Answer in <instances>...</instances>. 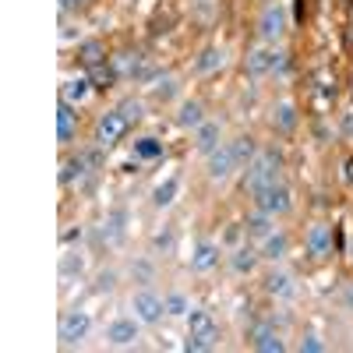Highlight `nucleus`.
Instances as JSON below:
<instances>
[{
	"mask_svg": "<svg viewBox=\"0 0 353 353\" xmlns=\"http://www.w3.org/2000/svg\"><path fill=\"white\" fill-rule=\"evenodd\" d=\"M88 92H92V78H68L64 88H61V99H68V103H85Z\"/></svg>",
	"mask_w": 353,
	"mask_h": 353,
	"instance_id": "a211bd4d",
	"label": "nucleus"
},
{
	"mask_svg": "<svg viewBox=\"0 0 353 353\" xmlns=\"http://www.w3.org/2000/svg\"><path fill=\"white\" fill-rule=\"evenodd\" d=\"M223 61H226V53L212 46V50H205V53L198 57V64H194V68H198V74H212V71L223 68Z\"/></svg>",
	"mask_w": 353,
	"mask_h": 353,
	"instance_id": "b1692460",
	"label": "nucleus"
},
{
	"mask_svg": "<svg viewBox=\"0 0 353 353\" xmlns=\"http://www.w3.org/2000/svg\"><path fill=\"white\" fill-rule=\"evenodd\" d=\"M304 248H307V254H311V258H325V254L332 251V226H325V223H314V226L307 230V241H304Z\"/></svg>",
	"mask_w": 353,
	"mask_h": 353,
	"instance_id": "9d476101",
	"label": "nucleus"
},
{
	"mask_svg": "<svg viewBox=\"0 0 353 353\" xmlns=\"http://www.w3.org/2000/svg\"><path fill=\"white\" fill-rule=\"evenodd\" d=\"M188 311H191V304L184 293H170L166 297V314H188Z\"/></svg>",
	"mask_w": 353,
	"mask_h": 353,
	"instance_id": "7c9ffc66",
	"label": "nucleus"
},
{
	"mask_svg": "<svg viewBox=\"0 0 353 353\" xmlns=\"http://www.w3.org/2000/svg\"><path fill=\"white\" fill-rule=\"evenodd\" d=\"M88 314L85 311H64L61 314V329H57V336H61V343L64 346H74V343H81L85 336H88Z\"/></svg>",
	"mask_w": 353,
	"mask_h": 353,
	"instance_id": "0eeeda50",
	"label": "nucleus"
},
{
	"mask_svg": "<svg viewBox=\"0 0 353 353\" xmlns=\"http://www.w3.org/2000/svg\"><path fill=\"white\" fill-rule=\"evenodd\" d=\"M81 4H88V0H61V11L68 14V11H74V8H81Z\"/></svg>",
	"mask_w": 353,
	"mask_h": 353,
	"instance_id": "c9c22d12",
	"label": "nucleus"
},
{
	"mask_svg": "<svg viewBox=\"0 0 353 353\" xmlns=\"http://www.w3.org/2000/svg\"><path fill=\"white\" fill-rule=\"evenodd\" d=\"M81 64L92 71V68H99V64H106V53H103V46L99 43H85L81 46Z\"/></svg>",
	"mask_w": 353,
	"mask_h": 353,
	"instance_id": "a878e982",
	"label": "nucleus"
},
{
	"mask_svg": "<svg viewBox=\"0 0 353 353\" xmlns=\"http://www.w3.org/2000/svg\"><path fill=\"white\" fill-rule=\"evenodd\" d=\"M81 170H85V159H68V163H64V173H61V181L71 184L74 173H81Z\"/></svg>",
	"mask_w": 353,
	"mask_h": 353,
	"instance_id": "473e14b6",
	"label": "nucleus"
},
{
	"mask_svg": "<svg viewBox=\"0 0 353 353\" xmlns=\"http://www.w3.org/2000/svg\"><path fill=\"white\" fill-rule=\"evenodd\" d=\"M216 265H219V248L212 241H201L194 248V254H191V269L194 272H212Z\"/></svg>",
	"mask_w": 353,
	"mask_h": 353,
	"instance_id": "4468645a",
	"label": "nucleus"
},
{
	"mask_svg": "<svg viewBox=\"0 0 353 353\" xmlns=\"http://www.w3.org/2000/svg\"><path fill=\"white\" fill-rule=\"evenodd\" d=\"M176 124L181 128H201L205 124V110H201V103H184L181 106V113H176Z\"/></svg>",
	"mask_w": 353,
	"mask_h": 353,
	"instance_id": "412c9836",
	"label": "nucleus"
},
{
	"mask_svg": "<svg viewBox=\"0 0 353 353\" xmlns=\"http://www.w3.org/2000/svg\"><path fill=\"white\" fill-rule=\"evenodd\" d=\"M131 307H134V318L141 321V325H156V321H163V314H166V297H156L152 290H138L131 297Z\"/></svg>",
	"mask_w": 353,
	"mask_h": 353,
	"instance_id": "39448f33",
	"label": "nucleus"
},
{
	"mask_svg": "<svg viewBox=\"0 0 353 353\" xmlns=\"http://www.w3.org/2000/svg\"><path fill=\"white\" fill-rule=\"evenodd\" d=\"M74 134H78V113H74V103L61 99V106H57V141L68 145Z\"/></svg>",
	"mask_w": 353,
	"mask_h": 353,
	"instance_id": "9b49d317",
	"label": "nucleus"
},
{
	"mask_svg": "<svg viewBox=\"0 0 353 353\" xmlns=\"http://www.w3.org/2000/svg\"><path fill=\"white\" fill-rule=\"evenodd\" d=\"M230 149H233V159H237V166H241V170H244V166H248V163L258 156V152H254V141H251L248 134L233 138V141H230Z\"/></svg>",
	"mask_w": 353,
	"mask_h": 353,
	"instance_id": "4be33fe9",
	"label": "nucleus"
},
{
	"mask_svg": "<svg viewBox=\"0 0 353 353\" xmlns=\"http://www.w3.org/2000/svg\"><path fill=\"white\" fill-rule=\"evenodd\" d=\"M209 181H226V176L233 173V170H241L237 166V159H233V149L230 145H219L216 152H209Z\"/></svg>",
	"mask_w": 353,
	"mask_h": 353,
	"instance_id": "1a4fd4ad",
	"label": "nucleus"
},
{
	"mask_svg": "<svg viewBox=\"0 0 353 353\" xmlns=\"http://www.w3.org/2000/svg\"><path fill=\"white\" fill-rule=\"evenodd\" d=\"M81 269H85V261H81L78 254H64V258H61V276H64V279L81 276Z\"/></svg>",
	"mask_w": 353,
	"mask_h": 353,
	"instance_id": "c756f323",
	"label": "nucleus"
},
{
	"mask_svg": "<svg viewBox=\"0 0 353 353\" xmlns=\"http://www.w3.org/2000/svg\"><path fill=\"white\" fill-rule=\"evenodd\" d=\"M279 181V156L276 152H258L251 163H248V191H261Z\"/></svg>",
	"mask_w": 353,
	"mask_h": 353,
	"instance_id": "f03ea898",
	"label": "nucleus"
},
{
	"mask_svg": "<svg viewBox=\"0 0 353 353\" xmlns=\"http://www.w3.org/2000/svg\"><path fill=\"white\" fill-rule=\"evenodd\" d=\"M339 131H343L346 138H353V110H346V113L339 117Z\"/></svg>",
	"mask_w": 353,
	"mask_h": 353,
	"instance_id": "f704fd0d",
	"label": "nucleus"
},
{
	"mask_svg": "<svg viewBox=\"0 0 353 353\" xmlns=\"http://www.w3.org/2000/svg\"><path fill=\"white\" fill-rule=\"evenodd\" d=\"M301 350H304V353H321V350H325V343H321L318 336H304V339H301Z\"/></svg>",
	"mask_w": 353,
	"mask_h": 353,
	"instance_id": "72a5a7b5",
	"label": "nucleus"
},
{
	"mask_svg": "<svg viewBox=\"0 0 353 353\" xmlns=\"http://www.w3.org/2000/svg\"><path fill=\"white\" fill-rule=\"evenodd\" d=\"M265 290L276 293V297H293V293H297V286H293V276L283 272V269H272L269 276H265Z\"/></svg>",
	"mask_w": 353,
	"mask_h": 353,
	"instance_id": "f3484780",
	"label": "nucleus"
},
{
	"mask_svg": "<svg viewBox=\"0 0 353 353\" xmlns=\"http://www.w3.org/2000/svg\"><path fill=\"white\" fill-rule=\"evenodd\" d=\"M346 170H350V173H346V181H353V163H350V166H346Z\"/></svg>",
	"mask_w": 353,
	"mask_h": 353,
	"instance_id": "4c0bfd02",
	"label": "nucleus"
},
{
	"mask_svg": "<svg viewBox=\"0 0 353 353\" xmlns=\"http://www.w3.org/2000/svg\"><path fill=\"white\" fill-rule=\"evenodd\" d=\"M88 78H92L96 81V88H110L117 78H121V74H117V68H106V64H99V68H92V71H88Z\"/></svg>",
	"mask_w": 353,
	"mask_h": 353,
	"instance_id": "bb28decb",
	"label": "nucleus"
},
{
	"mask_svg": "<svg viewBox=\"0 0 353 353\" xmlns=\"http://www.w3.org/2000/svg\"><path fill=\"white\" fill-rule=\"evenodd\" d=\"M134 156H141V159H156V156H163V145H159L156 138H141V141H134Z\"/></svg>",
	"mask_w": 353,
	"mask_h": 353,
	"instance_id": "cd10ccee",
	"label": "nucleus"
},
{
	"mask_svg": "<svg viewBox=\"0 0 353 353\" xmlns=\"http://www.w3.org/2000/svg\"><path fill=\"white\" fill-rule=\"evenodd\" d=\"M290 251V237H286V233H269V237H265L261 241V258H269V261H279L283 254Z\"/></svg>",
	"mask_w": 353,
	"mask_h": 353,
	"instance_id": "aec40b11",
	"label": "nucleus"
},
{
	"mask_svg": "<svg viewBox=\"0 0 353 353\" xmlns=\"http://www.w3.org/2000/svg\"><path fill=\"white\" fill-rule=\"evenodd\" d=\"M283 28H286V14H283V8H279V4H269V8L261 11L258 36H261L265 43H276V39L283 36Z\"/></svg>",
	"mask_w": 353,
	"mask_h": 353,
	"instance_id": "6e6552de",
	"label": "nucleus"
},
{
	"mask_svg": "<svg viewBox=\"0 0 353 353\" xmlns=\"http://www.w3.org/2000/svg\"><path fill=\"white\" fill-rule=\"evenodd\" d=\"M176 191H181V181H176V176H170V181H163V184L152 191V205H156V209H166V205H173Z\"/></svg>",
	"mask_w": 353,
	"mask_h": 353,
	"instance_id": "5701e85b",
	"label": "nucleus"
},
{
	"mask_svg": "<svg viewBox=\"0 0 353 353\" xmlns=\"http://www.w3.org/2000/svg\"><path fill=\"white\" fill-rule=\"evenodd\" d=\"M346 307H353V286L346 290Z\"/></svg>",
	"mask_w": 353,
	"mask_h": 353,
	"instance_id": "e433bc0d",
	"label": "nucleus"
},
{
	"mask_svg": "<svg viewBox=\"0 0 353 353\" xmlns=\"http://www.w3.org/2000/svg\"><path fill=\"white\" fill-rule=\"evenodd\" d=\"M254 209L269 212V216H283V212L293 209V191H290L283 181H276V184H269V188L254 191Z\"/></svg>",
	"mask_w": 353,
	"mask_h": 353,
	"instance_id": "7ed1b4c3",
	"label": "nucleus"
},
{
	"mask_svg": "<svg viewBox=\"0 0 353 353\" xmlns=\"http://www.w3.org/2000/svg\"><path fill=\"white\" fill-rule=\"evenodd\" d=\"M244 230H248V237H258V241H265V237H269V233L276 230V216H269V212H254L248 223H244Z\"/></svg>",
	"mask_w": 353,
	"mask_h": 353,
	"instance_id": "6ab92c4d",
	"label": "nucleus"
},
{
	"mask_svg": "<svg viewBox=\"0 0 353 353\" xmlns=\"http://www.w3.org/2000/svg\"><path fill=\"white\" fill-rule=\"evenodd\" d=\"M272 124H276L279 131H293V128H297V110H293V103H279V106H276Z\"/></svg>",
	"mask_w": 353,
	"mask_h": 353,
	"instance_id": "393cba45",
	"label": "nucleus"
},
{
	"mask_svg": "<svg viewBox=\"0 0 353 353\" xmlns=\"http://www.w3.org/2000/svg\"><path fill=\"white\" fill-rule=\"evenodd\" d=\"M152 248H156V251H166V254H170V251H173V230H159L156 237H152Z\"/></svg>",
	"mask_w": 353,
	"mask_h": 353,
	"instance_id": "2f4dec72",
	"label": "nucleus"
},
{
	"mask_svg": "<svg viewBox=\"0 0 353 353\" xmlns=\"http://www.w3.org/2000/svg\"><path fill=\"white\" fill-rule=\"evenodd\" d=\"M286 68V53L283 50H251L248 53V74L261 78V74H276Z\"/></svg>",
	"mask_w": 353,
	"mask_h": 353,
	"instance_id": "423d86ee",
	"label": "nucleus"
},
{
	"mask_svg": "<svg viewBox=\"0 0 353 353\" xmlns=\"http://www.w3.org/2000/svg\"><path fill=\"white\" fill-rule=\"evenodd\" d=\"M106 339H110L113 346H131V343L138 339V321H131V318H117L113 325L106 329Z\"/></svg>",
	"mask_w": 353,
	"mask_h": 353,
	"instance_id": "2eb2a0df",
	"label": "nucleus"
},
{
	"mask_svg": "<svg viewBox=\"0 0 353 353\" xmlns=\"http://www.w3.org/2000/svg\"><path fill=\"white\" fill-rule=\"evenodd\" d=\"M258 258H261V251H254V248H237V251L230 254V269L237 272V276H251L254 265H258Z\"/></svg>",
	"mask_w": 353,
	"mask_h": 353,
	"instance_id": "dca6fc26",
	"label": "nucleus"
},
{
	"mask_svg": "<svg viewBox=\"0 0 353 353\" xmlns=\"http://www.w3.org/2000/svg\"><path fill=\"white\" fill-rule=\"evenodd\" d=\"M219 346V325L212 321L209 311H188V343L184 350L191 353H205Z\"/></svg>",
	"mask_w": 353,
	"mask_h": 353,
	"instance_id": "f257e3e1",
	"label": "nucleus"
},
{
	"mask_svg": "<svg viewBox=\"0 0 353 353\" xmlns=\"http://www.w3.org/2000/svg\"><path fill=\"white\" fill-rule=\"evenodd\" d=\"M117 110L124 113V121H128V124H138L141 117H145V113H141V110H145V106H141V99H124V103L117 106Z\"/></svg>",
	"mask_w": 353,
	"mask_h": 353,
	"instance_id": "c85d7f7f",
	"label": "nucleus"
},
{
	"mask_svg": "<svg viewBox=\"0 0 353 353\" xmlns=\"http://www.w3.org/2000/svg\"><path fill=\"white\" fill-rule=\"evenodd\" d=\"M128 128L131 124L124 121L121 110H106L99 121H96V145H99V149H113V145L128 134Z\"/></svg>",
	"mask_w": 353,
	"mask_h": 353,
	"instance_id": "20e7f679",
	"label": "nucleus"
},
{
	"mask_svg": "<svg viewBox=\"0 0 353 353\" xmlns=\"http://www.w3.org/2000/svg\"><path fill=\"white\" fill-rule=\"evenodd\" d=\"M219 134H223V128H219L216 121H205L201 128H194V149H198L201 156L216 152V149H219Z\"/></svg>",
	"mask_w": 353,
	"mask_h": 353,
	"instance_id": "f8f14e48",
	"label": "nucleus"
},
{
	"mask_svg": "<svg viewBox=\"0 0 353 353\" xmlns=\"http://www.w3.org/2000/svg\"><path fill=\"white\" fill-rule=\"evenodd\" d=\"M251 346L261 350V353H283V350H286V343L279 339V332L269 329V325H254V332H251Z\"/></svg>",
	"mask_w": 353,
	"mask_h": 353,
	"instance_id": "ddd939ff",
	"label": "nucleus"
}]
</instances>
